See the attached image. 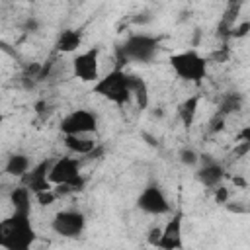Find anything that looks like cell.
I'll return each mask as SVG.
<instances>
[{"label": "cell", "instance_id": "cell-1", "mask_svg": "<svg viewBox=\"0 0 250 250\" xmlns=\"http://www.w3.org/2000/svg\"><path fill=\"white\" fill-rule=\"evenodd\" d=\"M35 240L29 211H14L0 223V246L6 250H27Z\"/></svg>", "mask_w": 250, "mask_h": 250}, {"label": "cell", "instance_id": "cell-2", "mask_svg": "<svg viewBox=\"0 0 250 250\" xmlns=\"http://www.w3.org/2000/svg\"><path fill=\"white\" fill-rule=\"evenodd\" d=\"M92 92L119 107L127 105L133 100V92L129 86V74L125 70H121L119 66L109 70L107 74L100 76V80L94 82Z\"/></svg>", "mask_w": 250, "mask_h": 250}, {"label": "cell", "instance_id": "cell-3", "mask_svg": "<svg viewBox=\"0 0 250 250\" xmlns=\"http://www.w3.org/2000/svg\"><path fill=\"white\" fill-rule=\"evenodd\" d=\"M168 62H170V68L174 70V74L186 82L201 84L203 78L207 76V59L201 57L195 49L174 53L168 59Z\"/></svg>", "mask_w": 250, "mask_h": 250}, {"label": "cell", "instance_id": "cell-4", "mask_svg": "<svg viewBox=\"0 0 250 250\" xmlns=\"http://www.w3.org/2000/svg\"><path fill=\"white\" fill-rule=\"evenodd\" d=\"M158 51V39L146 33L129 35L119 47V61H135V62H150Z\"/></svg>", "mask_w": 250, "mask_h": 250}, {"label": "cell", "instance_id": "cell-5", "mask_svg": "<svg viewBox=\"0 0 250 250\" xmlns=\"http://www.w3.org/2000/svg\"><path fill=\"white\" fill-rule=\"evenodd\" d=\"M49 180L53 186H66L70 193L80 191L84 188V178L80 174V162L72 156L55 158L49 170Z\"/></svg>", "mask_w": 250, "mask_h": 250}, {"label": "cell", "instance_id": "cell-6", "mask_svg": "<svg viewBox=\"0 0 250 250\" xmlns=\"http://www.w3.org/2000/svg\"><path fill=\"white\" fill-rule=\"evenodd\" d=\"M62 135H92L98 129V117L90 109H74L62 117L59 125Z\"/></svg>", "mask_w": 250, "mask_h": 250}, {"label": "cell", "instance_id": "cell-7", "mask_svg": "<svg viewBox=\"0 0 250 250\" xmlns=\"http://www.w3.org/2000/svg\"><path fill=\"white\" fill-rule=\"evenodd\" d=\"M84 227L86 217L76 209H62L51 221V229L62 238H78L84 232Z\"/></svg>", "mask_w": 250, "mask_h": 250}, {"label": "cell", "instance_id": "cell-8", "mask_svg": "<svg viewBox=\"0 0 250 250\" xmlns=\"http://www.w3.org/2000/svg\"><path fill=\"white\" fill-rule=\"evenodd\" d=\"M72 74L82 82L100 80V47H90L72 59Z\"/></svg>", "mask_w": 250, "mask_h": 250}, {"label": "cell", "instance_id": "cell-9", "mask_svg": "<svg viewBox=\"0 0 250 250\" xmlns=\"http://www.w3.org/2000/svg\"><path fill=\"white\" fill-rule=\"evenodd\" d=\"M137 207L148 215H166L170 213L172 205L166 197V193L162 191V188L158 184H148L137 197Z\"/></svg>", "mask_w": 250, "mask_h": 250}, {"label": "cell", "instance_id": "cell-10", "mask_svg": "<svg viewBox=\"0 0 250 250\" xmlns=\"http://www.w3.org/2000/svg\"><path fill=\"white\" fill-rule=\"evenodd\" d=\"M53 160H55V158H45V160L37 162L35 166H31V168L27 170V174L21 176V184L27 186L33 193L55 188V186L51 184V180H49V170H51V166H53Z\"/></svg>", "mask_w": 250, "mask_h": 250}, {"label": "cell", "instance_id": "cell-11", "mask_svg": "<svg viewBox=\"0 0 250 250\" xmlns=\"http://www.w3.org/2000/svg\"><path fill=\"white\" fill-rule=\"evenodd\" d=\"M182 246H184V242H182V211H178L162 227V236L158 240V248L176 250Z\"/></svg>", "mask_w": 250, "mask_h": 250}, {"label": "cell", "instance_id": "cell-12", "mask_svg": "<svg viewBox=\"0 0 250 250\" xmlns=\"http://www.w3.org/2000/svg\"><path fill=\"white\" fill-rule=\"evenodd\" d=\"M195 176H197V180H199L205 188H217V186H221V182H223V178H225V170H223L221 164H217V162H213V160H207V162H203V164L197 168Z\"/></svg>", "mask_w": 250, "mask_h": 250}, {"label": "cell", "instance_id": "cell-13", "mask_svg": "<svg viewBox=\"0 0 250 250\" xmlns=\"http://www.w3.org/2000/svg\"><path fill=\"white\" fill-rule=\"evenodd\" d=\"M64 146L72 154L88 156L96 150V141L90 135H64Z\"/></svg>", "mask_w": 250, "mask_h": 250}, {"label": "cell", "instance_id": "cell-14", "mask_svg": "<svg viewBox=\"0 0 250 250\" xmlns=\"http://www.w3.org/2000/svg\"><path fill=\"white\" fill-rule=\"evenodd\" d=\"M199 100H201V96L193 94V96H188L178 105V117L184 123V127H191L193 125V121L197 117V109H199Z\"/></svg>", "mask_w": 250, "mask_h": 250}, {"label": "cell", "instance_id": "cell-15", "mask_svg": "<svg viewBox=\"0 0 250 250\" xmlns=\"http://www.w3.org/2000/svg\"><path fill=\"white\" fill-rule=\"evenodd\" d=\"M82 45V33L78 29H62L57 37V51L61 53H74Z\"/></svg>", "mask_w": 250, "mask_h": 250}, {"label": "cell", "instance_id": "cell-16", "mask_svg": "<svg viewBox=\"0 0 250 250\" xmlns=\"http://www.w3.org/2000/svg\"><path fill=\"white\" fill-rule=\"evenodd\" d=\"M129 86H131V92H133L137 105L141 109H146L148 107V86H146L145 78H141L137 74H129Z\"/></svg>", "mask_w": 250, "mask_h": 250}, {"label": "cell", "instance_id": "cell-17", "mask_svg": "<svg viewBox=\"0 0 250 250\" xmlns=\"http://www.w3.org/2000/svg\"><path fill=\"white\" fill-rule=\"evenodd\" d=\"M31 189L27 186H20V188H14L10 191V203L14 207V211H31Z\"/></svg>", "mask_w": 250, "mask_h": 250}, {"label": "cell", "instance_id": "cell-18", "mask_svg": "<svg viewBox=\"0 0 250 250\" xmlns=\"http://www.w3.org/2000/svg\"><path fill=\"white\" fill-rule=\"evenodd\" d=\"M27 170H29V158H27L25 154L16 152V154L8 156L6 166H4V172H6V174L16 176V178H21V176L27 174Z\"/></svg>", "mask_w": 250, "mask_h": 250}, {"label": "cell", "instance_id": "cell-19", "mask_svg": "<svg viewBox=\"0 0 250 250\" xmlns=\"http://www.w3.org/2000/svg\"><path fill=\"white\" fill-rule=\"evenodd\" d=\"M240 107H242V96L236 94V92H230V94H225V96L221 98L219 113L227 117L229 113H236Z\"/></svg>", "mask_w": 250, "mask_h": 250}, {"label": "cell", "instance_id": "cell-20", "mask_svg": "<svg viewBox=\"0 0 250 250\" xmlns=\"http://www.w3.org/2000/svg\"><path fill=\"white\" fill-rule=\"evenodd\" d=\"M35 195V199H37V203L39 205H53L55 203V199L59 197L57 195V191H55V188H51V189H45V191H37V193H33Z\"/></svg>", "mask_w": 250, "mask_h": 250}, {"label": "cell", "instance_id": "cell-21", "mask_svg": "<svg viewBox=\"0 0 250 250\" xmlns=\"http://www.w3.org/2000/svg\"><path fill=\"white\" fill-rule=\"evenodd\" d=\"M199 160H201V158H199L197 152L191 150V148H184V150L180 152V162L186 164V166H197Z\"/></svg>", "mask_w": 250, "mask_h": 250}, {"label": "cell", "instance_id": "cell-22", "mask_svg": "<svg viewBox=\"0 0 250 250\" xmlns=\"http://www.w3.org/2000/svg\"><path fill=\"white\" fill-rule=\"evenodd\" d=\"M250 31V21H244V23H234V27H232V31H230V37H234V39H238V37H244L246 33Z\"/></svg>", "mask_w": 250, "mask_h": 250}, {"label": "cell", "instance_id": "cell-23", "mask_svg": "<svg viewBox=\"0 0 250 250\" xmlns=\"http://www.w3.org/2000/svg\"><path fill=\"white\" fill-rule=\"evenodd\" d=\"M215 201L217 203H227L229 201V189L225 186H217L215 188Z\"/></svg>", "mask_w": 250, "mask_h": 250}, {"label": "cell", "instance_id": "cell-24", "mask_svg": "<svg viewBox=\"0 0 250 250\" xmlns=\"http://www.w3.org/2000/svg\"><path fill=\"white\" fill-rule=\"evenodd\" d=\"M160 236H162V227H154V229H150V232H148V244L158 246Z\"/></svg>", "mask_w": 250, "mask_h": 250}, {"label": "cell", "instance_id": "cell-25", "mask_svg": "<svg viewBox=\"0 0 250 250\" xmlns=\"http://www.w3.org/2000/svg\"><path fill=\"white\" fill-rule=\"evenodd\" d=\"M248 150H250V141H238V143H236V148H234L232 154H236V156L240 158V156H244Z\"/></svg>", "mask_w": 250, "mask_h": 250}]
</instances>
